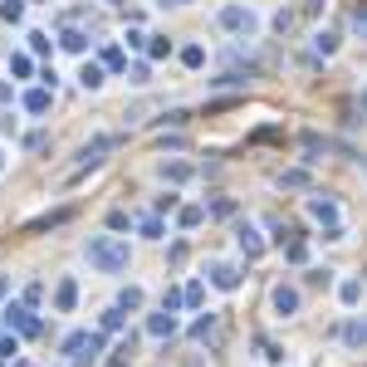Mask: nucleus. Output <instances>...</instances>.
<instances>
[{"instance_id": "f257e3e1", "label": "nucleus", "mask_w": 367, "mask_h": 367, "mask_svg": "<svg viewBox=\"0 0 367 367\" xmlns=\"http://www.w3.org/2000/svg\"><path fill=\"white\" fill-rule=\"evenodd\" d=\"M84 255H89V265L98 275H123L127 260H132V250H127L123 235H93L89 245H84Z\"/></svg>"}, {"instance_id": "f03ea898", "label": "nucleus", "mask_w": 367, "mask_h": 367, "mask_svg": "<svg viewBox=\"0 0 367 367\" xmlns=\"http://www.w3.org/2000/svg\"><path fill=\"white\" fill-rule=\"evenodd\" d=\"M220 30H230V35H255L260 30V15L250 10V5H240V0H230V5H220Z\"/></svg>"}, {"instance_id": "7ed1b4c3", "label": "nucleus", "mask_w": 367, "mask_h": 367, "mask_svg": "<svg viewBox=\"0 0 367 367\" xmlns=\"http://www.w3.org/2000/svg\"><path fill=\"white\" fill-rule=\"evenodd\" d=\"M118 142H123L118 132H103V137H93V142H84V152H79V172H89V167H98V162H103V157H108V152H113Z\"/></svg>"}, {"instance_id": "20e7f679", "label": "nucleus", "mask_w": 367, "mask_h": 367, "mask_svg": "<svg viewBox=\"0 0 367 367\" xmlns=\"http://www.w3.org/2000/svg\"><path fill=\"white\" fill-rule=\"evenodd\" d=\"M235 240H240L245 260H260V255H265V240H260V230H255V225H245V220H240V225H235Z\"/></svg>"}, {"instance_id": "39448f33", "label": "nucleus", "mask_w": 367, "mask_h": 367, "mask_svg": "<svg viewBox=\"0 0 367 367\" xmlns=\"http://www.w3.org/2000/svg\"><path fill=\"white\" fill-rule=\"evenodd\" d=\"M5 323H15L25 338H35V333H39V318H35L25 304H10V309H5Z\"/></svg>"}, {"instance_id": "423d86ee", "label": "nucleus", "mask_w": 367, "mask_h": 367, "mask_svg": "<svg viewBox=\"0 0 367 367\" xmlns=\"http://www.w3.org/2000/svg\"><path fill=\"white\" fill-rule=\"evenodd\" d=\"M211 284L230 294V289H240V270H235V265H225V260H216V265H211Z\"/></svg>"}, {"instance_id": "0eeeda50", "label": "nucleus", "mask_w": 367, "mask_h": 367, "mask_svg": "<svg viewBox=\"0 0 367 367\" xmlns=\"http://www.w3.org/2000/svg\"><path fill=\"white\" fill-rule=\"evenodd\" d=\"M270 299H275V313H284V318H289V313H299V289H294V284H275V294H270Z\"/></svg>"}, {"instance_id": "6e6552de", "label": "nucleus", "mask_w": 367, "mask_h": 367, "mask_svg": "<svg viewBox=\"0 0 367 367\" xmlns=\"http://www.w3.org/2000/svg\"><path fill=\"white\" fill-rule=\"evenodd\" d=\"M309 216H313V220H323L328 230H343V225H338V206H333V201H323V196H313V201H309Z\"/></svg>"}, {"instance_id": "1a4fd4ad", "label": "nucleus", "mask_w": 367, "mask_h": 367, "mask_svg": "<svg viewBox=\"0 0 367 367\" xmlns=\"http://www.w3.org/2000/svg\"><path fill=\"white\" fill-rule=\"evenodd\" d=\"M74 304H79V284H74V279H59V289H54V309H59V313H74Z\"/></svg>"}, {"instance_id": "9d476101", "label": "nucleus", "mask_w": 367, "mask_h": 367, "mask_svg": "<svg viewBox=\"0 0 367 367\" xmlns=\"http://www.w3.org/2000/svg\"><path fill=\"white\" fill-rule=\"evenodd\" d=\"M49 103H54V89H44V84L25 93V113H35V118H39V113H49Z\"/></svg>"}, {"instance_id": "9b49d317", "label": "nucleus", "mask_w": 367, "mask_h": 367, "mask_svg": "<svg viewBox=\"0 0 367 367\" xmlns=\"http://www.w3.org/2000/svg\"><path fill=\"white\" fill-rule=\"evenodd\" d=\"M147 333H152V338H172V333H177V313H167V309L152 313V318H147Z\"/></svg>"}, {"instance_id": "f8f14e48", "label": "nucleus", "mask_w": 367, "mask_h": 367, "mask_svg": "<svg viewBox=\"0 0 367 367\" xmlns=\"http://www.w3.org/2000/svg\"><path fill=\"white\" fill-rule=\"evenodd\" d=\"M59 49H69V54H89V35H84V30H74V25H69V30H64V35H59Z\"/></svg>"}, {"instance_id": "ddd939ff", "label": "nucleus", "mask_w": 367, "mask_h": 367, "mask_svg": "<svg viewBox=\"0 0 367 367\" xmlns=\"http://www.w3.org/2000/svg\"><path fill=\"white\" fill-rule=\"evenodd\" d=\"M64 220H69V211H49V216H39V220H30L25 230H30V235H39V230H54V225H64Z\"/></svg>"}, {"instance_id": "4468645a", "label": "nucleus", "mask_w": 367, "mask_h": 367, "mask_svg": "<svg viewBox=\"0 0 367 367\" xmlns=\"http://www.w3.org/2000/svg\"><path fill=\"white\" fill-rule=\"evenodd\" d=\"M191 338H196V343H216V313L196 318V323H191Z\"/></svg>"}, {"instance_id": "2eb2a0df", "label": "nucleus", "mask_w": 367, "mask_h": 367, "mask_svg": "<svg viewBox=\"0 0 367 367\" xmlns=\"http://www.w3.org/2000/svg\"><path fill=\"white\" fill-rule=\"evenodd\" d=\"M0 20L5 25H20L25 20V0H0Z\"/></svg>"}, {"instance_id": "dca6fc26", "label": "nucleus", "mask_w": 367, "mask_h": 367, "mask_svg": "<svg viewBox=\"0 0 367 367\" xmlns=\"http://www.w3.org/2000/svg\"><path fill=\"white\" fill-rule=\"evenodd\" d=\"M333 49H338V35H328V30H318V35H313V54H323V59H328Z\"/></svg>"}, {"instance_id": "f3484780", "label": "nucleus", "mask_w": 367, "mask_h": 367, "mask_svg": "<svg viewBox=\"0 0 367 367\" xmlns=\"http://www.w3.org/2000/svg\"><path fill=\"white\" fill-rule=\"evenodd\" d=\"M142 49H147L152 59H162V54H172V39H167V35H147V44H142Z\"/></svg>"}, {"instance_id": "a211bd4d", "label": "nucleus", "mask_w": 367, "mask_h": 367, "mask_svg": "<svg viewBox=\"0 0 367 367\" xmlns=\"http://www.w3.org/2000/svg\"><path fill=\"white\" fill-rule=\"evenodd\" d=\"M132 309H142V289H123L118 294V313H132Z\"/></svg>"}, {"instance_id": "6ab92c4d", "label": "nucleus", "mask_w": 367, "mask_h": 367, "mask_svg": "<svg viewBox=\"0 0 367 367\" xmlns=\"http://www.w3.org/2000/svg\"><path fill=\"white\" fill-rule=\"evenodd\" d=\"M79 84H84V89H103V64H84Z\"/></svg>"}, {"instance_id": "aec40b11", "label": "nucleus", "mask_w": 367, "mask_h": 367, "mask_svg": "<svg viewBox=\"0 0 367 367\" xmlns=\"http://www.w3.org/2000/svg\"><path fill=\"white\" fill-rule=\"evenodd\" d=\"M338 294H343V304L353 309V304L363 299V284H358V279H343V284H338Z\"/></svg>"}, {"instance_id": "412c9836", "label": "nucleus", "mask_w": 367, "mask_h": 367, "mask_svg": "<svg viewBox=\"0 0 367 367\" xmlns=\"http://www.w3.org/2000/svg\"><path fill=\"white\" fill-rule=\"evenodd\" d=\"M182 64H186V69H201V64H206V49H201V44H186V49H182Z\"/></svg>"}, {"instance_id": "4be33fe9", "label": "nucleus", "mask_w": 367, "mask_h": 367, "mask_svg": "<svg viewBox=\"0 0 367 367\" xmlns=\"http://www.w3.org/2000/svg\"><path fill=\"white\" fill-rule=\"evenodd\" d=\"M162 177H167V182H186L191 167H186V162H162Z\"/></svg>"}, {"instance_id": "5701e85b", "label": "nucleus", "mask_w": 367, "mask_h": 367, "mask_svg": "<svg viewBox=\"0 0 367 367\" xmlns=\"http://www.w3.org/2000/svg\"><path fill=\"white\" fill-rule=\"evenodd\" d=\"M343 338H348V348H363V323L348 318V323H343Z\"/></svg>"}, {"instance_id": "b1692460", "label": "nucleus", "mask_w": 367, "mask_h": 367, "mask_svg": "<svg viewBox=\"0 0 367 367\" xmlns=\"http://www.w3.org/2000/svg\"><path fill=\"white\" fill-rule=\"evenodd\" d=\"M201 220H206V211H201V206H186V211H182V230H196Z\"/></svg>"}, {"instance_id": "393cba45", "label": "nucleus", "mask_w": 367, "mask_h": 367, "mask_svg": "<svg viewBox=\"0 0 367 367\" xmlns=\"http://www.w3.org/2000/svg\"><path fill=\"white\" fill-rule=\"evenodd\" d=\"M103 69H127V59H123V49H113V44H108V49H103Z\"/></svg>"}, {"instance_id": "a878e982", "label": "nucleus", "mask_w": 367, "mask_h": 367, "mask_svg": "<svg viewBox=\"0 0 367 367\" xmlns=\"http://www.w3.org/2000/svg\"><path fill=\"white\" fill-rule=\"evenodd\" d=\"M127 79H132V84H147V79H152V64H147V59H137V64L127 69Z\"/></svg>"}, {"instance_id": "bb28decb", "label": "nucleus", "mask_w": 367, "mask_h": 367, "mask_svg": "<svg viewBox=\"0 0 367 367\" xmlns=\"http://www.w3.org/2000/svg\"><path fill=\"white\" fill-rule=\"evenodd\" d=\"M98 328H103V333H118V328H123V313H118V309H108V313L98 318Z\"/></svg>"}, {"instance_id": "cd10ccee", "label": "nucleus", "mask_w": 367, "mask_h": 367, "mask_svg": "<svg viewBox=\"0 0 367 367\" xmlns=\"http://www.w3.org/2000/svg\"><path fill=\"white\" fill-rule=\"evenodd\" d=\"M201 299H206V289H201V284H186V289H182V304H186V309H196Z\"/></svg>"}, {"instance_id": "c85d7f7f", "label": "nucleus", "mask_w": 367, "mask_h": 367, "mask_svg": "<svg viewBox=\"0 0 367 367\" xmlns=\"http://www.w3.org/2000/svg\"><path fill=\"white\" fill-rule=\"evenodd\" d=\"M30 49H35V54H49L54 44H49V35H44V30H35V35H30Z\"/></svg>"}, {"instance_id": "c756f323", "label": "nucleus", "mask_w": 367, "mask_h": 367, "mask_svg": "<svg viewBox=\"0 0 367 367\" xmlns=\"http://www.w3.org/2000/svg\"><path fill=\"white\" fill-rule=\"evenodd\" d=\"M25 147H30V152H44V147H49V132H30Z\"/></svg>"}, {"instance_id": "7c9ffc66", "label": "nucleus", "mask_w": 367, "mask_h": 367, "mask_svg": "<svg viewBox=\"0 0 367 367\" xmlns=\"http://www.w3.org/2000/svg\"><path fill=\"white\" fill-rule=\"evenodd\" d=\"M142 235H147V240H162V220L147 216V220H142Z\"/></svg>"}, {"instance_id": "2f4dec72", "label": "nucleus", "mask_w": 367, "mask_h": 367, "mask_svg": "<svg viewBox=\"0 0 367 367\" xmlns=\"http://www.w3.org/2000/svg\"><path fill=\"white\" fill-rule=\"evenodd\" d=\"M162 309L177 313V309H182V289H167V294H162Z\"/></svg>"}, {"instance_id": "473e14b6", "label": "nucleus", "mask_w": 367, "mask_h": 367, "mask_svg": "<svg viewBox=\"0 0 367 367\" xmlns=\"http://www.w3.org/2000/svg\"><path fill=\"white\" fill-rule=\"evenodd\" d=\"M279 186H309V172H284Z\"/></svg>"}, {"instance_id": "72a5a7b5", "label": "nucleus", "mask_w": 367, "mask_h": 367, "mask_svg": "<svg viewBox=\"0 0 367 367\" xmlns=\"http://www.w3.org/2000/svg\"><path fill=\"white\" fill-rule=\"evenodd\" d=\"M10 69H15V74H20V79H25V74H30V69H35V64H30V54H15V59H10Z\"/></svg>"}, {"instance_id": "f704fd0d", "label": "nucleus", "mask_w": 367, "mask_h": 367, "mask_svg": "<svg viewBox=\"0 0 367 367\" xmlns=\"http://www.w3.org/2000/svg\"><path fill=\"white\" fill-rule=\"evenodd\" d=\"M108 367H132V363H127V343H123V348H118V353L108 358Z\"/></svg>"}, {"instance_id": "c9c22d12", "label": "nucleus", "mask_w": 367, "mask_h": 367, "mask_svg": "<svg viewBox=\"0 0 367 367\" xmlns=\"http://www.w3.org/2000/svg\"><path fill=\"white\" fill-rule=\"evenodd\" d=\"M10 353H15V338H10V333L0 328V358H10Z\"/></svg>"}, {"instance_id": "e433bc0d", "label": "nucleus", "mask_w": 367, "mask_h": 367, "mask_svg": "<svg viewBox=\"0 0 367 367\" xmlns=\"http://www.w3.org/2000/svg\"><path fill=\"white\" fill-rule=\"evenodd\" d=\"M5 294H10V275H0V299H5Z\"/></svg>"}, {"instance_id": "4c0bfd02", "label": "nucleus", "mask_w": 367, "mask_h": 367, "mask_svg": "<svg viewBox=\"0 0 367 367\" xmlns=\"http://www.w3.org/2000/svg\"><path fill=\"white\" fill-rule=\"evenodd\" d=\"M0 103H10V84H0Z\"/></svg>"}, {"instance_id": "58836bf2", "label": "nucleus", "mask_w": 367, "mask_h": 367, "mask_svg": "<svg viewBox=\"0 0 367 367\" xmlns=\"http://www.w3.org/2000/svg\"><path fill=\"white\" fill-rule=\"evenodd\" d=\"M318 5H323V0H309V15H318Z\"/></svg>"}, {"instance_id": "ea45409f", "label": "nucleus", "mask_w": 367, "mask_h": 367, "mask_svg": "<svg viewBox=\"0 0 367 367\" xmlns=\"http://www.w3.org/2000/svg\"><path fill=\"white\" fill-rule=\"evenodd\" d=\"M172 5H191V0H172Z\"/></svg>"}, {"instance_id": "a19ab883", "label": "nucleus", "mask_w": 367, "mask_h": 367, "mask_svg": "<svg viewBox=\"0 0 367 367\" xmlns=\"http://www.w3.org/2000/svg\"><path fill=\"white\" fill-rule=\"evenodd\" d=\"M108 5H118V0H108Z\"/></svg>"}, {"instance_id": "79ce46f5", "label": "nucleus", "mask_w": 367, "mask_h": 367, "mask_svg": "<svg viewBox=\"0 0 367 367\" xmlns=\"http://www.w3.org/2000/svg\"><path fill=\"white\" fill-rule=\"evenodd\" d=\"M0 167H5V162H0Z\"/></svg>"}]
</instances>
